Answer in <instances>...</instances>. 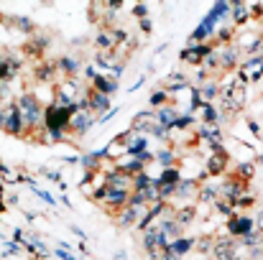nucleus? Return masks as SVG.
<instances>
[{"mask_svg": "<svg viewBox=\"0 0 263 260\" xmlns=\"http://www.w3.org/2000/svg\"><path fill=\"white\" fill-rule=\"evenodd\" d=\"M194 245H197V253H199V255H207V253H212V248H215V237H199Z\"/></svg>", "mask_w": 263, "mask_h": 260, "instance_id": "2f4dec72", "label": "nucleus"}, {"mask_svg": "<svg viewBox=\"0 0 263 260\" xmlns=\"http://www.w3.org/2000/svg\"><path fill=\"white\" fill-rule=\"evenodd\" d=\"M85 92H82V85L77 82V79H64L62 85L57 87V94H54V105H59V107H72V105H77L80 102V97H82Z\"/></svg>", "mask_w": 263, "mask_h": 260, "instance_id": "39448f33", "label": "nucleus"}, {"mask_svg": "<svg viewBox=\"0 0 263 260\" xmlns=\"http://www.w3.org/2000/svg\"><path fill=\"white\" fill-rule=\"evenodd\" d=\"M102 158H107V148H102V151H92V153L80 156V166H82L87 173H95L97 169H100V161H102Z\"/></svg>", "mask_w": 263, "mask_h": 260, "instance_id": "2eb2a0df", "label": "nucleus"}, {"mask_svg": "<svg viewBox=\"0 0 263 260\" xmlns=\"http://www.w3.org/2000/svg\"><path fill=\"white\" fill-rule=\"evenodd\" d=\"M192 248H194V240H192V237H179V240H174V243L166 248V253H172L176 258H184Z\"/></svg>", "mask_w": 263, "mask_h": 260, "instance_id": "412c9836", "label": "nucleus"}, {"mask_svg": "<svg viewBox=\"0 0 263 260\" xmlns=\"http://www.w3.org/2000/svg\"><path fill=\"white\" fill-rule=\"evenodd\" d=\"M256 225H258V230L263 232V212H258V217H256Z\"/></svg>", "mask_w": 263, "mask_h": 260, "instance_id": "6e6d98bb", "label": "nucleus"}, {"mask_svg": "<svg viewBox=\"0 0 263 260\" xmlns=\"http://www.w3.org/2000/svg\"><path fill=\"white\" fill-rule=\"evenodd\" d=\"M85 74H87L89 79H95V77H97V72H95L92 67H85Z\"/></svg>", "mask_w": 263, "mask_h": 260, "instance_id": "603ef678", "label": "nucleus"}, {"mask_svg": "<svg viewBox=\"0 0 263 260\" xmlns=\"http://www.w3.org/2000/svg\"><path fill=\"white\" fill-rule=\"evenodd\" d=\"M72 107H59V105H49L44 112V128L46 130H67L72 123Z\"/></svg>", "mask_w": 263, "mask_h": 260, "instance_id": "7ed1b4c3", "label": "nucleus"}, {"mask_svg": "<svg viewBox=\"0 0 263 260\" xmlns=\"http://www.w3.org/2000/svg\"><path fill=\"white\" fill-rule=\"evenodd\" d=\"M217 194H220L217 186H210V184L199 186V199H202V202H217Z\"/></svg>", "mask_w": 263, "mask_h": 260, "instance_id": "c756f323", "label": "nucleus"}, {"mask_svg": "<svg viewBox=\"0 0 263 260\" xmlns=\"http://www.w3.org/2000/svg\"><path fill=\"white\" fill-rule=\"evenodd\" d=\"M166 99H169V92H166V89H159V92H154V94H151V107H159V105L164 107V105H166Z\"/></svg>", "mask_w": 263, "mask_h": 260, "instance_id": "f704fd0d", "label": "nucleus"}, {"mask_svg": "<svg viewBox=\"0 0 263 260\" xmlns=\"http://www.w3.org/2000/svg\"><path fill=\"white\" fill-rule=\"evenodd\" d=\"M212 255H215V260H235L238 258V240L235 237H217Z\"/></svg>", "mask_w": 263, "mask_h": 260, "instance_id": "1a4fd4ad", "label": "nucleus"}, {"mask_svg": "<svg viewBox=\"0 0 263 260\" xmlns=\"http://www.w3.org/2000/svg\"><path fill=\"white\" fill-rule=\"evenodd\" d=\"M161 87H164L169 94H174V92H179V89H184V87H186V77H184V74H179V72H174V74H172V77H169Z\"/></svg>", "mask_w": 263, "mask_h": 260, "instance_id": "393cba45", "label": "nucleus"}, {"mask_svg": "<svg viewBox=\"0 0 263 260\" xmlns=\"http://www.w3.org/2000/svg\"><path fill=\"white\" fill-rule=\"evenodd\" d=\"M146 207H136V204H128L125 209H120V214H118V227H123V230H128V227H138V222L146 217Z\"/></svg>", "mask_w": 263, "mask_h": 260, "instance_id": "6e6552de", "label": "nucleus"}, {"mask_svg": "<svg viewBox=\"0 0 263 260\" xmlns=\"http://www.w3.org/2000/svg\"><path fill=\"white\" fill-rule=\"evenodd\" d=\"M228 230H230V235H233L235 240H240V237L251 235L256 227H253V219H251V217H230Z\"/></svg>", "mask_w": 263, "mask_h": 260, "instance_id": "f8f14e48", "label": "nucleus"}, {"mask_svg": "<svg viewBox=\"0 0 263 260\" xmlns=\"http://www.w3.org/2000/svg\"><path fill=\"white\" fill-rule=\"evenodd\" d=\"M92 89L95 92H100V94H115L118 92V79L115 77H105V74H97L95 79H92Z\"/></svg>", "mask_w": 263, "mask_h": 260, "instance_id": "f3484780", "label": "nucleus"}, {"mask_svg": "<svg viewBox=\"0 0 263 260\" xmlns=\"http://www.w3.org/2000/svg\"><path fill=\"white\" fill-rule=\"evenodd\" d=\"M179 181H181V171H179V169H164L161 176L156 178L159 186H176Z\"/></svg>", "mask_w": 263, "mask_h": 260, "instance_id": "5701e85b", "label": "nucleus"}, {"mask_svg": "<svg viewBox=\"0 0 263 260\" xmlns=\"http://www.w3.org/2000/svg\"><path fill=\"white\" fill-rule=\"evenodd\" d=\"M263 64V56H253V59H248L246 64H243V69H253V67H258Z\"/></svg>", "mask_w": 263, "mask_h": 260, "instance_id": "a18cd8bd", "label": "nucleus"}, {"mask_svg": "<svg viewBox=\"0 0 263 260\" xmlns=\"http://www.w3.org/2000/svg\"><path fill=\"white\" fill-rule=\"evenodd\" d=\"M143 82H146V77H141V79H138V82H136V85L130 87V92H138V89H141V87H143Z\"/></svg>", "mask_w": 263, "mask_h": 260, "instance_id": "8fccbe9b", "label": "nucleus"}, {"mask_svg": "<svg viewBox=\"0 0 263 260\" xmlns=\"http://www.w3.org/2000/svg\"><path fill=\"white\" fill-rule=\"evenodd\" d=\"M225 166H228V153H225V151H220V153H212V156L207 158V171L215 173V176L225 171Z\"/></svg>", "mask_w": 263, "mask_h": 260, "instance_id": "4be33fe9", "label": "nucleus"}, {"mask_svg": "<svg viewBox=\"0 0 263 260\" xmlns=\"http://www.w3.org/2000/svg\"><path fill=\"white\" fill-rule=\"evenodd\" d=\"M0 128H3L8 135H23L26 123H23V115H21L18 102L0 105Z\"/></svg>", "mask_w": 263, "mask_h": 260, "instance_id": "f03ea898", "label": "nucleus"}, {"mask_svg": "<svg viewBox=\"0 0 263 260\" xmlns=\"http://www.w3.org/2000/svg\"><path fill=\"white\" fill-rule=\"evenodd\" d=\"M125 41V31L118 26H105L100 28V33L95 36L97 51H118V46Z\"/></svg>", "mask_w": 263, "mask_h": 260, "instance_id": "20e7f679", "label": "nucleus"}, {"mask_svg": "<svg viewBox=\"0 0 263 260\" xmlns=\"http://www.w3.org/2000/svg\"><path fill=\"white\" fill-rule=\"evenodd\" d=\"M57 72H59V69H57V62H54V64H41V67H36L33 77H36L39 82H51Z\"/></svg>", "mask_w": 263, "mask_h": 260, "instance_id": "b1692460", "label": "nucleus"}, {"mask_svg": "<svg viewBox=\"0 0 263 260\" xmlns=\"http://www.w3.org/2000/svg\"><path fill=\"white\" fill-rule=\"evenodd\" d=\"M220 94H222V110H225L228 115H235V112L243 107V102H246V87L243 85L228 87V89L220 92Z\"/></svg>", "mask_w": 263, "mask_h": 260, "instance_id": "423d86ee", "label": "nucleus"}, {"mask_svg": "<svg viewBox=\"0 0 263 260\" xmlns=\"http://www.w3.org/2000/svg\"><path fill=\"white\" fill-rule=\"evenodd\" d=\"M89 112H95V115H100V112H110V97H107V94H100V92L92 89V94H89Z\"/></svg>", "mask_w": 263, "mask_h": 260, "instance_id": "aec40b11", "label": "nucleus"}, {"mask_svg": "<svg viewBox=\"0 0 263 260\" xmlns=\"http://www.w3.org/2000/svg\"><path fill=\"white\" fill-rule=\"evenodd\" d=\"M199 92H202V99H212V97L220 94V85L217 82H207L204 87H199Z\"/></svg>", "mask_w": 263, "mask_h": 260, "instance_id": "473e14b6", "label": "nucleus"}, {"mask_svg": "<svg viewBox=\"0 0 263 260\" xmlns=\"http://www.w3.org/2000/svg\"><path fill=\"white\" fill-rule=\"evenodd\" d=\"M156 161L161 164V169H174V161H176V153L172 148H161L156 153Z\"/></svg>", "mask_w": 263, "mask_h": 260, "instance_id": "a878e982", "label": "nucleus"}, {"mask_svg": "<svg viewBox=\"0 0 263 260\" xmlns=\"http://www.w3.org/2000/svg\"><path fill=\"white\" fill-rule=\"evenodd\" d=\"M230 36H233V28H220V31H217V38L225 41V44L230 41Z\"/></svg>", "mask_w": 263, "mask_h": 260, "instance_id": "c03bdc74", "label": "nucleus"}, {"mask_svg": "<svg viewBox=\"0 0 263 260\" xmlns=\"http://www.w3.org/2000/svg\"><path fill=\"white\" fill-rule=\"evenodd\" d=\"M233 15H235V23H243V21H248V5L246 3H233V10H230Z\"/></svg>", "mask_w": 263, "mask_h": 260, "instance_id": "7c9ffc66", "label": "nucleus"}, {"mask_svg": "<svg viewBox=\"0 0 263 260\" xmlns=\"http://www.w3.org/2000/svg\"><path fill=\"white\" fill-rule=\"evenodd\" d=\"M57 258H62V260H74V255H72V253H67V250L62 248V250H57Z\"/></svg>", "mask_w": 263, "mask_h": 260, "instance_id": "49530a36", "label": "nucleus"}, {"mask_svg": "<svg viewBox=\"0 0 263 260\" xmlns=\"http://www.w3.org/2000/svg\"><path fill=\"white\" fill-rule=\"evenodd\" d=\"M39 173H44V176H46V178H51V181L64 184V181H62V173H59V171H46V169H39Z\"/></svg>", "mask_w": 263, "mask_h": 260, "instance_id": "37998d69", "label": "nucleus"}, {"mask_svg": "<svg viewBox=\"0 0 263 260\" xmlns=\"http://www.w3.org/2000/svg\"><path fill=\"white\" fill-rule=\"evenodd\" d=\"M8 255H21V243H8V250L3 253V258Z\"/></svg>", "mask_w": 263, "mask_h": 260, "instance_id": "ea45409f", "label": "nucleus"}, {"mask_svg": "<svg viewBox=\"0 0 263 260\" xmlns=\"http://www.w3.org/2000/svg\"><path fill=\"white\" fill-rule=\"evenodd\" d=\"M202 67H204V72H212V69H220V56H217V51H212L204 62H202Z\"/></svg>", "mask_w": 263, "mask_h": 260, "instance_id": "72a5a7b5", "label": "nucleus"}, {"mask_svg": "<svg viewBox=\"0 0 263 260\" xmlns=\"http://www.w3.org/2000/svg\"><path fill=\"white\" fill-rule=\"evenodd\" d=\"M248 128H251V133H253V135H261V130H258V125H256V123H248Z\"/></svg>", "mask_w": 263, "mask_h": 260, "instance_id": "864d4df0", "label": "nucleus"}, {"mask_svg": "<svg viewBox=\"0 0 263 260\" xmlns=\"http://www.w3.org/2000/svg\"><path fill=\"white\" fill-rule=\"evenodd\" d=\"M189 125H194V117H192V115H179V120L174 123L172 130H186Z\"/></svg>", "mask_w": 263, "mask_h": 260, "instance_id": "c9c22d12", "label": "nucleus"}, {"mask_svg": "<svg viewBox=\"0 0 263 260\" xmlns=\"http://www.w3.org/2000/svg\"><path fill=\"white\" fill-rule=\"evenodd\" d=\"M33 194H36V196H41V199H44L46 204H54V196H51V194H46L44 189H39V186H33Z\"/></svg>", "mask_w": 263, "mask_h": 260, "instance_id": "79ce46f5", "label": "nucleus"}, {"mask_svg": "<svg viewBox=\"0 0 263 260\" xmlns=\"http://www.w3.org/2000/svg\"><path fill=\"white\" fill-rule=\"evenodd\" d=\"M18 107H21V115H23V123H26V130H39V125L44 123V107L39 102V97L33 92H23L18 97Z\"/></svg>", "mask_w": 263, "mask_h": 260, "instance_id": "f257e3e1", "label": "nucleus"}, {"mask_svg": "<svg viewBox=\"0 0 263 260\" xmlns=\"http://www.w3.org/2000/svg\"><path fill=\"white\" fill-rule=\"evenodd\" d=\"M3 194H5V186H3V184H0V199H3Z\"/></svg>", "mask_w": 263, "mask_h": 260, "instance_id": "13d9d810", "label": "nucleus"}, {"mask_svg": "<svg viewBox=\"0 0 263 260\" xmlns=\"http://www.w3.org/2000/svg\"><path fill=\"white\" fill-rule=\"evenodd\" d=\"M57 69H59L62 74H67L69 79H74V77L82 72V64H80V59H74V56H62V59L57 62Z\"/></svg>", "mask_w": 263, "mask_h": 260, "instance_id": "a211bd4d", "label": "nucleus"}, {"mask_svg": "<svg viewBox=\"0 0 263 260\" xmlns=\"http://www.w3.org/2000/svg\"><path fill=\"white\" fill-rule=\"evenodd\" d=\"M151 135H154V138H159V141H166V138H169V128H164V125H154Z\"/></svg>", "mask_w": 263, "mask_h": 260, "instance_id": "58836bf2", "label": "nucleus"}, {"mask_svg": "<svg viewBox=\"0 0 263 260\" xmlns=\"http://www.w3.org/2000/svg\"><path fill=\"white\" fill-rule=\"evenodd\" d=\"M238 243H240L243 248H248V250H251V248H258V245H263V232H261V230H253L251 235L240 237Z\"/></svg>", "mask_w": 263, "mask_h": 260, "instance_id": "cd10ccee", "label": "nucleus"}, {"mask_svg": "<svg viewBox=\"0 0 263 260\" xmlns=\"http://www.w3.org/2000/svg\"><path fill=\"white\" fill-rule=\"evenodd\" d=\"M13 240H15V243H23V230H15V232H13Z\"/></svg>", "mask_w": 263, "mask_h": 260, "instance_id": "3c124183", "label": "nucleus"}, {"mask_svg": "<svg viewBox=\"0 0 263 260\" xmlns=\"http://www.w3.org/2000/svg\"><path fill=\"white\" fill-rule=\"evenodd\" d=\"M13 23H15V26H18L23 33H33V23H31L28 18H23V15H21V18H15Z\"/></svg>", "mask_w": 263, "mask_h": 260, "instance_id": "4c0bfd02", "label": "nucleus"}, {"mask_svg": "<svg viewBox=\"0 0 263 260\" xmlns=\"http://www.w3.org/2000/svg\"><path fill=\"white\" fill-rule=\"evenodd\" d=\"M217 117H220V112H217L210 102H204V105H202V125H215Z\"/></svg>", "mask_w": 263, "mask_h": 260, "instance_id": "c85d7f7f", "label": "nucleus"}, {"mask_svg": "<svg viewBox=\"0 0 263 260\" xmlns=\"http://www.w3.org/2000/svg\"><path fill=\"white\" fill-rule=\"evenodd\" d=\"M8 204H18V194H10L8 202H5V207H8Z\"/></svg>", "mask_w": 263, "mask_h": 260, "instance_id": "5fc2aeb1", "label": "nucleus"}, {"mask_svg": "<svg viewBox=\"0 0 263 260\" xmlns=\"http://www.w3.org/2000/svg\"><path fill=\"white\" fill-rule=\"evenodd\" d=\"M174 196H179V199H192V196H199V181H197V178H181V181L176 184Z\"/></svg>", "mask_w": 263, "mask_h": 260, "instance_id": "dca6fc26", "label": "nucleus"}, {"mask_svg": "<svg viewBox=\"0 0 263 260\" xmlns=\"http://www.w3.org/2000/svg\"><path fill=\"white\" fill-rule=\"evenodd\" d=\"M215 51V46L212 44H192V46H186V49H181V62H186V64H202L210 54Z\"/></svg>", "mask_w": 263, "mask_h": 260, "instance_id": "0eeeda50", "label": "nucleus"}, {"mask_svg": "<svg viewBox=\"0 0 263 260\" xmlns=\"http://www.w3.org/2000/svg\"><path fill=\"white\" fill-rule=\"evenodd\" d=\"M115 260H125V253H115Z\"/></svg>", "mask_w": 263, "mask_h": 260, "instance_id": "4d7b16f0", "label": "nucleus"}, {"mask_svg": "<svg viewBox=\"0 0 263 260\" xmlns=\"http://www.w3.org/2000/svg\"><path fill=\"white\" fill-rule=\"evenodd\" d=\"M235 176H238V178H243V181H248V178L253 176V164H240Z\"/></svg>", "mask_w": 263, "mask_h": 260, "instance_id": "e433bc0d", "label": "nucleus"}, {"mask_svg": "<svg viewBox=\"0 0 263 260\" xmlns=\"http://www.w3.org/2000/svg\"><path fill=\"white\" fill-rule=\"evenodd\" d=\"M179 120V112H176L174 105H164V107H159L156 110V123L159 125H164V128H174V123Z\"/></svg>", "mask_w": 263, "mask_h": 260, "instance_id": "6ab92c4d", "label": "nucleus"}, {"mask_svg": "<svg viewBox=\"0 0 263 260\" xmlns=\"http://www.w3.org/2000/svg\"><path fill=\"white\" fill-rule=\"evenodd\" d=\"M72 232H74L80 240H87V232H85V230H80V227H72Z\"/></svg>", "mask_w": 263, "mask_h": 260, "instance_id": "09e8293b", "label": "nucleus"}, {"mask_svg": "<svg viewBox=\"0 0 263 260\" xmlns=\"http://www.w3.org/2000/svg\"><path fill=\"white\" fill-rule=\"evenodd\" d=\"M154 125H159V123H156V110H146V112H138V115L133 117L130 130L138 133V135H146V133L154 130Z\"/></svg>", "mask_w": 263, "mask_h": 260, "instance_id": "9d476101", "label": "nucleus"}, {"mask_svg": "<svg viewBox=\"0 0 263 260\" xmlns=\"http://www.w3.org/2000/svg\"><path fill=\"white\" fill-rule=\"evenodd\" d=\"M133 15H136V18H146V15H148V5L138 3V5L133 8Z\"/></svg>", "mask_w": 263, "mask_h": 260, "instance_id": "a19ab883", "label": "nucleus"}, {"mask_svg": "<svg viewBox=\"0 0 263 260\" xmlns=\"http://www.w3.org/2000/svg\"><path fill=\"white\" fill-rule=\"evenodd\" d=\"M100 117L95 115V112H89V110H85V112H77V115H72V123H69V130H74L77 135H85L89 128L97 123Z\"/></svg>", "mask_w": 263, "mask_h": 260, "instance_id": "9b49d317", "label": "nucleus"}, {"mask_svg": "<svg viewBox=\"0 0 263 260\" xmlns=\"http://www.w3.org/2000/svg\"><path fill=\"white\" fill-rule=\"evenodd\" d=\"M194 217H197V209H194V207H181V209H176L174 212V219L181 225V227H184V225H189Z\"/></svg>", "mask_w": 263, "mask_h": 260, "instance_id": "bb28decb", "label": "nucleus"}, {"mask_svg": "<svg viewBox=\"0 0 263 260\" xmlns=\"http://www.w3.org/2000/svg\"><path fill=\"white\" fill-rule=\"evenodd\" d=\"M217 56H220V69H233L238 64V49L233 44H225L220 49H215Z\"/></svg>", "mask_w": 263, "mask_h": 260, "instance_id": "4468645a", "label": "nucleus"}, {"mask_svg": "<svg viewBox=\"0 0 263 260\" xmlns=\"http://www.w3.org/2000/svg\"><path fill=\"white\" fill-rule=\"evenodd\" d=\"M215 23H217V18L212 15V13H207V18L199 23V28L189 36V41L192 44H197V41H202V44H207V38L212 36V31H215Z\"/></svg>", "mask_w": 263, "mask_h": 260, "instance_id": "ddd939ff", "label": "nucleus"}, {"mask_svg": "<svg viewBox=\"0 0 263 260\" xmlns=\"http://www.w3.org/2000/svg\"><path fill=\"white\" fill-rule=\"evenodd\" d=\"M141 28H143V33H151V28H154V26H151V21H148V18H143V21H141Z\"/></svg>", "mask_w": 263, "mask_h": 260, "instance_id": "de8ad7c7", "label": "nucleus"}]
</instances>
